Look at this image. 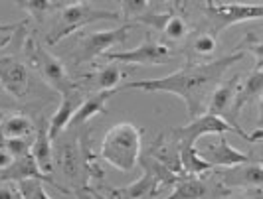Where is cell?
<instances>
[{"label":"cell","mask_w":263,"mask_h":199,"mask_svg":"<svg viewBox=\"0 0 263 199\" xmlns=\"http://www.w3.org/2000/svg\"><path fill=\"white\" fill-rule=\"evenodd\" d=\"M263 91V63H255V67L250 71L248 81L243 83V87H237L236 99H234V115L236 119L239 117L241 108L251 103L253 99H257Z\"/></svg>","instance_id":"cell-16"},{"label":"cell","mask_w":263,"mask_h":199,"mask_svg":"<svg viewBox=\"0 0 263 199\" xmlns=\"http://www.w3.org/2000/svg\"><path fill=\"white\" fill-rule=\"evenodd\" d=\"M143 128L133 122H117L105 132L101 142L99 160L107 162L119 172H133L141 158Z\"/></svg>","instance_id":"cell-2"},{"label":"cell","mask_w":263,"mask_h":199,"mask_svg":"<svg viewBox=\"0 0 263 199\" xmlns=\"http://www.w3.org/2000/svg\"><path fill=\"white\" fill-rule=\"evenodd\" d=\"M99 20L119 22L121 14L111 12V10H101V8H97L95 2H79V0L78 2H64L62 10H60L58 26L50 32L48 43H58V41L66 40L73 32L89 26L93 22H99Z\"/></svg>","instance_id":"cell-4"},{"label":"cell","mask_w":263,"mask_h":199,"mask_svg":"<svg viewBox=\"0 0 263 199\" xmlns=\"http://www.w3.org/2000/svg\"><path fill=\"white\" fill-rule=\"evenodd\" d=\"M20 8H24L36 22H42L46 18V14L52 8H62V2H48V0H28L20 2Z\"/></svg>","instance_id":"cell-24"},{"label":"cell","mask_w":263,"mask_h":199,"mask_svg":"<svg viewBox=\"0 0 263 199\" xmlns=\"http://www.w3.org/2000/svg\"><path fill=\"white\" fill-rule=\"evenodd\" d=\"M83 99L85 97L81 95L79 89L67 95H62V103L58 105L55 113L52 115V119L48 120V136H50L52 142L69 126V122H71V119H73V115H76V110L79 108Z\"/></svg>","instance_id":"cell-13"},{"label":"cell","mask_w":263,"mask_h":199,"mask_svg":"<svg viewBox=\"0 0 263 199\" xmlns=\"http://www.w3.org/2000/svg\"><path fill=\"white\" fill-rule=\"evenodd\" d=\"M241 83V75H232L230 79H222L212 91L210 99L206 103L204 113L206 115H214V117H220L226 122H230L232 126L241 128L237 124V119L234 115V99H236V91Z\"/></svg>","instance_id":"cell-9"},{"label":"cell","mask_w":263,"mask_h":199,"mask_svg":"<svg viewBox=\"0 0 263 199\" xmlns=\"http://www.w3.org/2000/svg\"><path fill=\"white\" fill-rule=\"evenodd\" d=\"M36 134V124L34 120L16 113V115H8L0 120V138L2 140H16V138H32Z\"/></svg>","instance_id":"cell-18"},{"label":"cell","mask_w":263,"mask_h":199,"mask_svg":"<svg viewBox=\"0 0 263 199\" xmlns=\"http://www.w3.org/2000/svg\"><path fill=\"white\" fill-rule=\"evenodd\" d=\"M248 53L234 52L218 59H210L206 63L188 61L180 69L172 71L164 77L157 79H139L121 85V89H137L143 93H168L178 97L186 105V113L190 120L204 115L206 103L210 99L214 87L224 79V73L230 67L241 61Z\"/></svg>","instance_id":"cell-1"},{"label":"cell","mask_w":263,"mask_h":199,"mask_svg":"<svg viewBox=\"0 0 263 199\" xmlns=\"http://www.w3.org/2000/svg\"><path fill=\"white\" fill-rule=\"evenodd\" d=\"M16 191L22 199H52L48 195L44 182L36 180V178H28V180H20L16 182Z\"/></svg>","instance_id":"cell-23"},{"label":"cell","mask_w":263,"mask_h":199,"mask_svg":"<svg viewBox=\"0 0 263 199\" xmlns=\"http://www.w3.org/2000/svg\"><path fill=\"white\" fill-rule=\"evenodd\" d=\"M0 87L14 99H28L32 87V73L28 65L12 55L0 57Z\"/></svg>","instance_id":"cell-10"},{"label":"cell","mask_w":263,"mask_h":199,"mask_svg":"<svg viewBox=\"0 0 263 199\" xmlns=\"http://www.w3.org/2000/svg\"><path fill=\"white\" fill-rule=\"evenodd\" d=\"M230 199H261V195H259V191H255V195H236Z\"/></svg>","instance_id":"cell-29"},{"label":"cell","mask_w":263,"mask_h":199,"mask_svg":"<svg viewBox=\"0 0 263 199\" xmlns=\"http://www.w3.org/2000/svg\"><path fill=\"white\" fill-rule=\"evenodd\" d=\"M115 93H117V91H99V93L89 95L87 99H83L81 105H79V108L76 110V115H73L71 122H69V126H73V128L83 126L85 122H89L91 119H95L97 115L105 113L107 101H109Z\"/></svg>","instance_id":"cell-15"},{"label":"cell","mask_w":263,"mask_h":199,"mask_svg":"<svg viewBox=\"0 0 263 199\" xmlns=\"http://www.w3.org/2000/svg\"><path fill=\"white\" fill-rule=\"evenodd\" d=\"M216 50H218V36H214V32L204 30V32H196V34H192L188 38V53H190V57H196L202 63L210 61Z\"/></svg>","instance_id":"cell-19"},{"label":"cell","mask_w":263,"mask_h":199,"mask_svg":"<svg viewBox=\"0 0 263 199\" xmlns=\"http://www.w3.org/2000/svg\"><path fill=\"white\" fill-rule=\"evenodd\" d=\"M160 34H162L168 41L178 43V41H182L188 38V24H186V20L180 16V14L168 12L166 20H164V24H162V28H160Z\"/></svg>","instance_id":"cell-22"},{"label":"cell","mask_w":263,"mask_h":199,"mask_svg":"<svg viewBox=\"0 0 263 199\" xmlns=\"http://www.w3.org/2000/svg\"><path fill=\"white\" fill-rule=\"evenodd\" d=\"M16 197V187L4 186L0 187V199H14Z\"/></svg>","instance_id":"cell-28"},{"label":"cell","mask_w":263,"mask_h":199,"mask_svg":"<svg viewBox=\"0 0 263 199\" xmlns=\"http://www.w3.org/2000/svg\"><path fill=\"white\" fill-rule=\"evenodd\" d=\"M14 199H22V197H20V195H18V191H16V197H14Z\"/></svg>","instance_id":"cell-31"},{"label":"cell","mask_w":263,"mask_h":199,"mask_svg":"<svg viewBox=\"0 0 263 199\" xmlns=\"http://www.w3.org/2000/svg\"><path fill=\"white\" fill-rule=\"evenodd\" d=\"M200 158L206 160L212 168H234L251 162V154L234 148L224 134H218V142H208L202 150H198Z\"/></svg>","instance_id":"cell-11"},{"label":"cell","mask_w":263,"mask_h":199,"mask_svg":"<svg viewBox=\"0 0 263 199\" xmlns=\"http://www.w3.org/2000/svg\"><path fill=\"white\" fill-rule=\"evenodd\" d=\"M174 191L166 199H204L208 187L196 175H180L174 184Z\"/></svg>","instance_id":"cell-20"},{"label":"cell","mask_w":263,"mask_h":199,"mask_svg":"<svg viewBox=\"0 0 263 199\" xmlns=\"http://www.w3.org/2000/svg\"><path fill=\"white\" fill-rule=\"evenodd\" d=\"M12 162H14V158L10 156V152H8V150L4 148V144L0 142V172L6 170V168H10Z\"/></svg>","instance_id":"cell-27"},{"label":"cell","mask_w":263,"mask_h":199,"mask_svg":"<svg viewBox=\"0 0 263 199\" xmlns=\"http://www.w3.org/2000/svg\"><path fill=\"white\" fill-rule=\"evenodd\" d=\"M32 142L30 138H16V140H2L4 148L10 152V156L14 160L24 158V156H30V150H32Z\"/></svg>","instance_id":"cell-25"},{"label":"cell","mask_w":263,"mask_h":199,"mask_svg":"<svg viewBox=\"0 0 263 199\" xmlns=\"http://www.w3.org/2000/svg\"><path fill=\"white\" fill-rule=\"evenodd\" d=\"M111 63H129V65H164L171 63L176 53L166 41L155 40L151 34L137 48L127 52H109L103 55Z\"/></svg>","instance_id":"cell-7"},{"label":"cell","mask_w":263,"mask_h":199,"mask_svg":"<svg viewBox=\"0 0 263 199\" xmlns=\"http://www.w3.org/2000/svg\"><path fill=\"white\" fill-rule=\"evenodd\" d=\"M162 186L158 184V180L148 172H143V175L125 187H113L111 195L115 199H145L148 195H155Z\"/></svg>","instance_id":"cell-17"},{"label":"cell","mask_w":263,"mask_h":199,"mask_svg":"<svg viewBox=\"0 0 263 199\" xmlns=\"http://www.w3.org/2000/svg\"><path fill=\"white\" fill-rule=\"evenodd\" d=\"M153 4L146 2V0H125L121 2V8H123V18L125 20H135L139 18L141 14H145Z\"/></svg>","instance_id":"cell-26"},{"label":"cell","mask_w":263,"mask_h":199,"mask_svg":"<svg viewBox=\"0 0 263 199\" xmlns=\"http://www.w3.org/2000/svg\"><path fill=\"white\" fill-rule=\"evenodd\" d=\"M123 69L117 63H107V65L99 67L91 77L95 81V87H97V93L99 91H117L121 81H123Z\"/></svg>","instance_id":"cell-21"},{"label":"cell","mask_w":263,"mask_h":199,"mask_svg":"<svg viewBox=\"0 0 263 199\" xmlns=\"http://www.w3.org/2000/svg\"><path fill=\"white\" fill-rule=\"evenodd\" d=\"M220 182L222 186L232 189H253L259 191L263 186V166L259 160H251L248 164L234 166V168H224V172H220Z\"/></svg>","instance_id":"cell-12"},{"label":"cell","mask_w":263,"mask_h":199,"mask_svg":"<svg viewBox=\"0 0 263 199\" xmlns=\"http://www.w3.org/2000/svg\"><path fill=\"white\" fill-rule=\"evenodd\" d=\"M89 193H91V195H93V197H95V199H109V197H103V195H99V193H97V191H95L93 187H91V189H89Z\"/></svg>","instance_id":"cell-30"},{"label":"cell","mask_w":263,"mask_h":199,"mask_svg":"<svg viewBox=\"0 0 263 199\" xmlns=\"http://www.w3.org/2000/svg\"><path fill=\"white\" fill-rule=\"evenodd\" d=\"M52 140L48 136V122H42L36 134H34V142H32V150H30V156L34 160L36 168L44 175L52 178L53 173V152H52Z\"/></svg>","instance_id":"cell-14"},{"label":"cell","mask_w":263,"mask_h":199,"mask_svg":"<svg viewBox=\"0 0 263 199\" xmlns=\"http://www.w3.org/2000/svg\"><path fill=\"white\" fill-rule=\"evenodd\" d=\"M226 132H236L239 134L246 142H257L261 140V128L253 130V132H246L243 128H236L232 126L230 122H226L224 119L220 117H214V115H200L196 119H192L188 124H182L178 128L172 130V142L174 146L180 152H186V150H194L196 148V142L204 136H210V134H226Z\"/></svg>","instance_id":"cell-3"},{"label":"cell","mask_w":263,"mask_h":199,"mask_svg":"<svg viewBox=\"0 0 263 199\" xmlns=\"http://www.w3.org/2000/svg\"><path fill=\"white\" fill-rule=\"evenodd\" d=\"M202 8L210 20L212 30H216L214 36H218L220 32L228 30L230 26L259 20L263 16L261 2H251V4H246V2H204Z\"/></svg>","instance_id":"cell-6"},{"label":"cell","mask_w":263,"mask_h":199,"mask_svg":"<svg viewBox=\"0 0 263 199\" xmlns=\"http://www.w3.org/2000/svg\"><path fill=\"white\" fill-rule=\"evenodd\" d=\"M129 32H131V24H123L115 30L81 34L78 40V52H76L78 63H85V61H91L95 57H101V55L111 52V48H115L119 43H125L129 38Z\"/></svg>","instance_id":"cell-8"},{"label":"cell","mask_w":263,"mask_h":199,"mask_svg":"<svg viewBox=\"0 0 263 199\" xmlns=\"http://www.w3.org/2000/svg\"><path fill=\"white\" fill-rule=\"evenodd\" d=\"M26 55L32 61V65L38 69L42 79L46 81L52 89H55L60 95H67L71 91H78V83L69 77L66 65L62 63L60 57H55L52 52H48L38 41L30 40L26 43Z\"/></svg>","instance_id":"cell-5"}]
</instances>
